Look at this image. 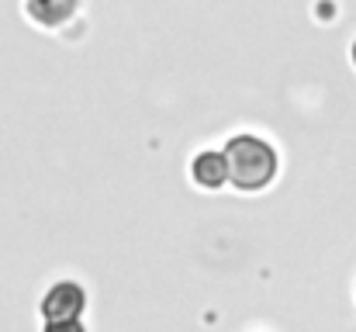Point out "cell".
Wrapping results in <instances>:
<instances>
[{
    "mask_svg": "<svg viewBox=\"0 0 356 332\" xmlns=\"http://www.w3.org/2000/svg\"><path fill=\"white\" fill-rule=\"evenodd\" d=\"M225 163H229V180L236 184L242 194H259L273 184L280 170L277 149L259 139V135H236L225 145Z\"/></svg>",
    "mask_w": 356,
    "mask_h": 332,
    "instance_id": "obj_1",
    "label": "cell"
},
{
    "mask_svg": "<svg viewBox=\"0 0 356 332\" xmlns=\"http://www.w3.org/2000/svg\"><path fill=\"white\" fill-rule=\"evenodd\" d=\"M87 308V291L76 280H59L45 291L42 298V315L49 319H80Z\"/></svg>",
    "mask_w": 356,
    "mask_h": 332,
    "instance_id": "obj_2",
    "label": "cell"
},
{
    "mask_svg": "<svg viewBox=\"0 0 356 332\" xmlns=\"http://www.w3.org/2000/svg\"><path fill=\"white\" fill-rule=\"evenodd\" d=\"M191 180H194L197 187H204V191H218V187L229 180L225 152H215V149L197 152V156L191 159Z\"/></svg>",
    "mask_w": 356,
    "mask_h": 332,
    "instance_id": "obj_3",
    "label": "cell"
},
{
    "mask_svg": "<svg viewBox=\"0 0 356 332\" xmlns=\"http://www.w3.org/2000/svg\"><path fill=\"white\" fill-rule=\"evenodd\" d=\"M24 10H28V17L38 21L42 28H59V24H66V21L73 17L76 0H28Z\"/></svg>",
    "mask_w": 356,
    "mask_h": 332,
    "instance_id": "obj_4",
    "label": "cell"
},
{
    "mask_svg": "<svg viewBox=\"0 0 356 332\" xmlns=\"http://www.w3.org/2000/svg\"><path fill=\"white\" fill-rule=\"evenodd\" d=\"M42 332H87L80 319H49Z\"/></svg>",
    "mask_w": 356,
    "mask_h": 332,
    "instance_id": "obj_5",
    "label": "cell"
},
{
    "mask_svg": "<svg viewBox=\"0 0 356 332\" xmlns=\"http://www.w3.org/2000/svg\"><path fill=\"white\" fill-rule=\"evenodd\" d=\"M353 66H356V42H353Z\"/></svg>",
    "mask_w": 356,
    "mask_h": 332,
    "instance_id": "obj_6",
    "label": "cell"
}]
</instances>
